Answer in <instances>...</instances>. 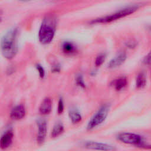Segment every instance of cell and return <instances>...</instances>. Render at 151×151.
<instances>
[{"label": "cell", "instance_id": "20", "mask_svg": "<svg viewBox=\"0 0 151 151\" xmlns=\"http://www.w3.org/2000/svg\"><path fill=\"white\" fill-rule=\"evenodd\" d=\"M35 67L39 73L40 76L41 78H44V77L45 76V70L44 67L40 64H38V63L35 65Z\"/></svg>", "mask_w": 151, "mask_h": 151}, {"label": "cell", "instance_id": "2", "mask_svg": "<svg viewBox=\"0 0 151 151\" xmlns=\"http://www.w3.org/2000/svg\"><path fill=\"white\" fill-rule=\"evenodd\" d=\"M56 27V20L54 16L48 15L42 20L38 31V40L41 44L50 43L53 39Z\"/></svg>", "mask_w": 151, "mask_h": 151}, {"label": "cell", "instance_id": "1", "mask_svg": "<svg viewBox=\"0 0 151 151\" xmlns=\"http://www.w3.org/2000/svg\"><path fill=\"white\" fill-rule=\"evenodd\" d=\"M18 28L15 27L9 29L1 38L2 54L6 59L13 58L18 52Z\"/></svg>", "mask_w": 151, "mask_h": 151}, {"label": "cell", "instance_id": "18", "mask_svg": "<svg viewBox=\"0 0 151 151\" xmlns=\"http://www.w3.org/2000/svg\"><path fill=\"white\" fill-rule=\"evenodd\" d=\"M76 84L82 87V88H85L86 87V84L84 83V79H83V77L81 75L79 74L78 75L76 78Z\"/></svg>", "mask_w": 151, "mask_h": 151}, {"label": "cell", "instance_id": "6", "mask_svg": "<svg viewBox=\"0 0 151 151\" xmlns=\"http://www.w3.org/2000/svg\"><path fill=\"white\" fill-rule=\"evenodd\" d=\"M83 146L88 149L100 151H114L115 150L114 146L111 145L94 141L86 142Z\"/></svg>", "mask_w": 151, "mask_h": 151}, {"label": "cell", "instance_id": "14", "mask_svg": "<svg viewBox=\"0 0 151 151\" xmlns=\"http://www.w3.org/2000/svg\"><path fill=\"white\" fill-rule=\"evenodd\" d=\"M69 117L71 122L74 124L78 123L81 120L82 116L80 113L76 109H71L68 112Z\"/></svg>", "mask_w": 151, "mask_h": 151}, {"label": "cell", "instance_id": "7", "mask_svg": "<svg viewBox=\"0 0 151 151\" xmlns=\"http://www.w3.org/2000/svg\"><path fill=\"white\" fill-rule=\"evenodd\" d=\"M37 123L38 126L37 141L39 144H41L44 142L46 137L47 124L46 121L43 119H38Z\"/></svg>", "mask_w": 151, "mask_h": 151}, {"label": "cell", "instance_id": "5", "mask_svg": "<svg viewBox=\"0 0 151 151\" xmlns=\"http://www.w3.org/2000/svg\"><path fill=\"white\" fill-rule=\"evenodd\" d=\"M117 139L123 143L133 145L139 147L144 143L143 139L141 136L133 133L124 132L120 133L117 136Z\"/></svg>", "mask_w": 151, "mask_h": 151}, {"label": "cell", "instance_id": "22", "mask_svg": "<svg viewBox=\"0 0 151 151\" xmlns=\"http://www.w3.org/2000/svg\"><path fill=\"white\" fill-rule=\"evenodd\" d=\"M52 71V72H58V71H60V65L59 64H55L52 66V69H51Z\"/></svg>", "mask_w": 151, "mask_h": 151}, {"label": "cell", "instance_id": "3", "mask_svg": "<svg viewBox=\"0 0 151 151\" xmlns=\"http://www.w3.org/2000/svg\"><path fill=\"white\" fill-rule=\"evenodd\" d=\"M138 8H139V6L137 5H133V6H127V7L121 9L116 12H114V13H112L110 15H107L106 16L93 19L91 21V23H93V24H94V23L95 24L96 23H97V24L109 23V22L114 21L117 19H119L120 18H124L127 15H129L134 13L135 11H136L137 10Z\"/></svg>", "mask_w": 151, "mask_h": 151}, {"label": "cell", "instance_id": "13", "mask_svg": "<svg viewBox=\"0 0 151 151\" xmlns=\"http://www.w3.org/2000/svg\"><path fill=\"white\" fill-rule=\"evenodd\" d=\"M127 84V80L126 77L122 76L116 79L113 82V86L116 90L120 91L123 90Z\"/></svg>", "mask_w": 151, "mask_h": 151}, {"label": "cell", "instance_id": "9", "mask_svg": "<svg viewBox=\"0 0 151 151\" xmlns=\"http://www.w3.org/2000/svg\"><path fill=\"white\" fill-rule=\"evenodd\" d=\"M26 111L25 106L23 104H18L14 107L11 111V117L16 120H19L23 119L25 116Z\"/></svg>", "mask_w": 151, "mask_h": 151}, {"label": "cell", "instance_id": "15", "mask_svg": "<svg viewBox=\"0 0 151 151\" xmlns=\"http://www.w3.org/2000/svg\"><path fill=\"white\" fill-rule=\"evenodd\" d=\"M64 130V127L62 123L58 122L55 124L51 130V136L52 137H57L61 135Z\"/></svg>", "mask_w": 151, "mask_h": 151}, {"label": "cell", "instance_id": "19", "mask_svg": "<svg viewBox=\"0 0 151 151\" xmlns=\"http://www.w3.org/2000/svg\"><path fill=\"white\" fill-rule=\"evenodd\" d=\"M64 109V104L63 98L60 97L59 99L58 102V107H57V112L59 114H62Z\"/></svg>", "mask_w": 151, "mask_h": 151}, {"label": "cell", "instance_id": "17", "mask_svg": "<svg viewBox=\"0 0 151 151\" xmlns=\"http://www.w3.org/2000/svg\"><path fill=\"white\" fill-rule=\"evenodd\" d=\"M106 60V54L104 53L99 54L95 59V65L96 66H100L103 64Z\"/></svg>", "mask_w": 151, "mask_h": 151}, {"label": "cell", "instance_id": "8", "mask_svg": "<svg viewBox=\"0 0 151 151\" xmlns=\"http://www.w3.org/2000/svg\"><path fill=\"white\" fill-rule=\"evenodd\" d=\"M14 137V133L12 130H6L1 136L0 139V146L3 150H5L11 146Z\"/></svg>", "mask_w": 151, "mask_h": 151}, {"label": "cell", "instance_id": "10", "mask_svg": "<svg viewBox=\"0 0 151 151\" xmlns=\"http://www.w3.org/2000/svg\"><path fill=\"white\" fill-rule=\"evenodd\" d=\"M127 55L125 52H121L114 58H113L108 63V67L110 68H116L121 65L126 60Z\"/></svg>", "mask_w": 151, "mask_h": 151}, {"label": "cell", "instance_id": "12", "mask_svg": "<svg viewBox=\"0 0 151 151\" xmlns=\"http://www.w3.org/2000/svg\"><path fill=\"white\" fill-rule=\"evenodd\" d=\"M52 110V100L50 97H45L41 102L40 107L39 111L43 115L49 114Z\"/></svg>", "mask_w": 151, "mask_h": 151}, {"label": "cell", "instance_id": "4", "mask_svg": "<svg viewBox=\"0 0 151 151\" xmlns=\"http://www.w3.org/2000/svg\"><path fill=\"white\" fill-rule=\"evenodd\" d=\"M110 110V105H102L88 122L87 126L88 130H91L101 124L106 120Z\"/></svg>", "mask_w": 151, "mask_h": 151}, {"label": "cell", "instance_id": "16", "mask_svg": "<svg viewBox=\"0 0 151 151\" xmlns=\"http://www.w3.org/2000/svg\"><path fill=\"white\" fill-rule=\"evenodd\" d=\"M146 84V76L143 73H140L136 80V87L137 89L143 88Z\"/></svg>", "mask_w": 151, "mask_h": 151}, {"label": "cell", "instance_id": "21", "mask_svg": "<svg viewBox=\"0 0 151 151\" xmlns=\"http://www.w3.org/2000/svg\"><path fill=\"white\" fill-rule=\"evenodd\" d=\"M143 63L145 64H151V51L146 55L143 60Z\"/></svg>", "mask_w": 151, "mask_h": 151}, {"label": "cell", "instance_id": "11", "mask_svg": "<svg viewBox=\"0 0 151 151\" xmlns=\"http://www.w3.org/2000/svg\"><path fill=\"white\" fill-rule=\"evenodd\" d=\"M62 51L67 55L74 54L77 51V47L76 45L72 41H64L61 44Z\"/></svg>", "mask_w": 151, "mask_h": 151}]
</instances>
